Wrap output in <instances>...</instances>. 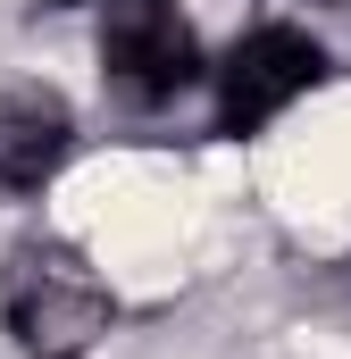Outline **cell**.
I'll use <instances>...</instances> for the list:
<instances>
[{
  "mask_svg": "<svg viewBox=\"0 0 351 359\" xmlns=\"http://www.w3.org/2000/svg\"><path fill=\"white\" fill-rule=\"evenodd\" d=\"M100 76L126 92L134 109H159L201 76V42L184 25L176 0H109V25H100Z\"/></svg>",
  "mask_w": 351,
  "mask_h": 359,
  "instance_id": "2",
  "label": "cell"
},
{
  "mask_svg": "<svg viewBox=\"0 0 351 359\" xmlns=\"http://www.w3.org/2000/svg\"><path fill=\"white\" fill-rule=\"evenodd\" d=\"M0 318H8V334H17V351L34 359H84L100 334H109V318H117V301H109V284L92 276L84 251H67V243H17L8 251V268H0Z\"/></svg>",
  "mask_w": 351,
  "mask_h": 359,
  "instance_id": "1",
  "label": "cell"
},
{
  "mask_svg": "<svg viewBox=\"0 0 351 359\" xmlns=\"http://www.w3.org/2000/svg\"><path fill=\"white\" fill-rule=\"evenodd\" d=\"M326 76V50L301 34V25H251L226 67H218V134H260L267 117H284L301 92Z\"/></svg>",
  "mask_w": 351,
  "mask_h": 359,
  "instance_id": "3",
  "label": "cell"
},
{
  "mask_svg": "<svg viewBox=\"0 0 351 359\" xmlns=\"http://www.w3.org/2000/svg\"><path fill=\"white\" fill-rule=\"evenodd\" d=\"M67 151H76V117H67L59 92H42V84L0 92V184L8 192H42L67 168Z\"/></svg>",
  "mask_w": 351,
  "mask_h": 359,
  "instance_id": "4",
  "label": "cell"
},
{
  "mask_svg": "<svg viewBox=\"0 0 351 359\" xmlns=\"http://www.w3.org/2000/svg\"><path fill=\"white\" fill-rule=\"evenodd\" d=\"M51 8H76V0H51Z\"/></svg>",
  "mask_w": 351,
  "mask_h": 359,
  "instance_id": "5",
  "label": "cell"
}]
</instances>
